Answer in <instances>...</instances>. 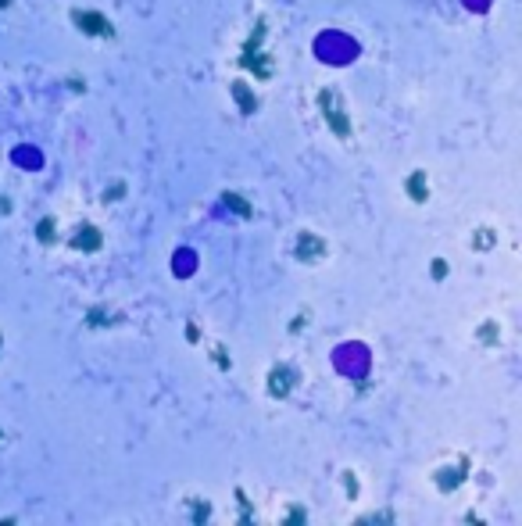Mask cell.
<instances>
[{"label": "cell", "instance_id": "2e32d148", "mask_svg": "<svg viewBox=\"0 0 522 526\" xmlns=\"http://www.w3.org/2000/svg\"><path fill=\"white\" fill-rule=\"evenodd\" d=\"M4 4H7V0H0V7H4Z\"/></svg>", "mask_w": 522, "mask_h": 526}, {"label": "cell", "instance_id": "7c38bea8", "mask_svg": "<svg viewBox=\"0 0 522 526\" xmlns=\"http://www.w3.org/2000/svg\"><path fill=\"white\" fill-rule=\"evenodd\" d=\"M208 516H211V505H204V501H193V519H197V523H204Z\"/></svg>", "mask_w": 522, "mask_h": 526}, {"label": "cell", "instance_id": "52a82bcc", "mask_svg": "<svg viewBox=\"0 0 522 526\" xmlns=\"http://www.w3.org/2000/svg\"><path fill=\"white\" fill-rule=\"evenodd\" d=\"M465 472H469V462H461V465H458V472H451V469H440V472H437V483H440L444 490H454V487L461 483V476H465Z\"/></svg>", "mask_w": 522, "mask_h": 526}, {"label": "cell", "instance_id": "9c48e42d", "mask_svg": "<svg viewBox=\"0 0 522 526\" xmlns=\"http://www.w3.org/2000/svg\"><path fill=\"white\" fill-rule=\"evenodd\" d=\"M408 194H411V201H426V176L422 172H415L408 179Z\"/></svg>", "mask_w": 522, "mask_h": 526}, {"label": "cell", "instance_id": "30bf717a", "mask_svg": "<svg viewBox=\"0 0 522 526\" xmlns=\"http://www.w3.org/2000/svg\"><path fill=\"white\" fill-rule=\"evenodd\" d=\"M225 204H229V208H232V212H240V215H243V219H250V215H254V212H250V204H247V201H243V197H240V194H232V190H229V194H225Z\"/></svg>", "mask_w": 522, "mask_h": 526}, {"label": "cell", "instance_id": "5bb4252c", "mask_svg": "<svg viewBox=\"0 0 522 526\" xmlns=\"http://www.w3.org/2000/svg\"><path fill=\"white\" fill-rule=\"evenodd\" d=\"M479 333H483V340H487V344H490V340H497V326H483Z\"/></svg>", "mask_w": 522, "mask_h": 526}, {"label": "cell", "instance_id": "9a60e30c", "mask_svg": "<svg viewBox=\"0 0 522 526\" xmlns=\"http://www.w3.org/2000/svg\"><path fill=\"white\" fill-rule=\"evenodd\" d=\"M433 276H437V279L447 276V261H433Z\"/></svg>", "mask_w": 522, "mask_h": 526}, {"label": "cell", "instance_id": "4fadbf2b", "mask_svg": "<svg viewBox=\"0 0 522 526\" xmlns=\"http://www.w3.org/2000/svg\"><path fill=\"white\" fill-rule=\"evenodd\" d=\"M40 240H43V243H50V240H54V219H47V222L40 225Z\"/></svg>", "mask_w": 522, "mask_h": 526}, {"label": "cell", "instance_id": "6da1fadb", "mask_svg": "<svg viewBox=\"0 0 522 526\" xmlns=\"http://www.w3.org/2000/svg\"><path fill=\"white\" fill-rule=\"evenodd\" d=\"M261 40H265V22H258V25H254V32H250V40L243 43L240 65H243V68H250L258 79H268V75H272V61H268V58H261Z\"/></svg>", "mask_w": 522, "mask_h": 526}, {"label": "cell", "instance_id": "ba28073f", "mask_svg": "<svg viewBox=\"0 0 522 526\" xmlns=\"http://www.w3.org/2000/svg\"><path fill=\"white\" fill-rule=\"evenodd\" d=\"M232 97H240V104H243V111L250 115V111H258V100L250 97V90L243 86V82H232Z\"/></svg>", "mask_w": 522, "mask_h": 526}, {"label": "cell", "instance_id": "8992f818", "mask_svg": "<svg viewBox=\"0 0 522 526\" xmlns=\"http://www.w3.org/2000/svg\"><path fill=\"white\" fill-rule=\"evenodd\" d=\"M72 247L75 251H97L100 247V233L93 225H79V233L72 236Z\"/></svg>", "mask_w": 522, "mask_h": 526}, {"label": "cell", "instance_id": "3957f363", "mask_svg": "<svg viewBox=\"0 0 522 526\" xmlns=\"http://www.w3.org/2000/svg\"><path fill=\"white\" fill-rule=\"evenodd\" d=\"M294 383H297L294 365H276L268 373V394L272 397H286V394H294Z\"/></svg>", "mask_w": 522, "mask_h": 526}, {"label": "cell", "instance_id": "8fae6325", "mask_svg": "<svg viewBox=\"0 0 522 526\" xmlns=\"http://www.w3.org/2000/svg\"><path fill=\"white\" fill-rule=\"evenodd\" d=\"M490 243H494V233H490V229H479V233H476V251H487Z\"/></svg>", "mask_w": 522, "mask_h": 526}, {"label": "cell", "instance_id": "277c9868", "mask_svg": "<svg viewBox=\"0 0 522 526\" xmlns=\"http://www.w3.org/2000/svg\"><path fill=\"white\" fill-rule=\"evenodd\" d=\"M72 18H75V25L82 32H89V36H115V29L107 25V18L97 14V11H75Z\"/></svg>", "mask_w": 522, "mask_h": 526}, {"label": "cell", "instance_id": "7a4b0ae2", "mask_svg": "<svg viewBox=\"0 0 522 526\" xmlns=\"http://www.w3.org/2000/svg\"><path fill=\"white\" fill-rule=\"evenodd\" d=\"M318 108H322L329 129H333L340 140H347V136H351V118H347V111H344L340 93H336V90H322V93H318Z\"/></svg>", "mask_w": 522, "mask_h": 526}, {"label": "cell", "instance_id": "5b68a950", "mask_svg": "<svg viewBox=\"0 0 522 526\" xmlns=\"http://www.w3.org/2000/svg\"><path fill=\"white\" fill-rule=\"evenodd\" d=\"M322 254H326V243H322L318 236H311V233H300L297 236V258L315 261V258H322Z\"/></svg>", "mask_w": 522, "mask_h": 526}]
</instances>
